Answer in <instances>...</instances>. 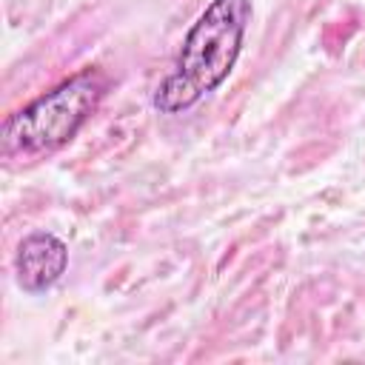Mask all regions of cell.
I'll list each match as a JSON object with an SVG mask.
<instances>
[{
    "instance_id": "1",
    "label": "cell",
    "mask_w": 365,
    "mask_h": 365,
    "mask_svg": "<svg viewBox=\"0 0 365 365\" xmlns=\"http://www.w3.org/2000/svg\"><path fill=\"white\" fill-rule=\"evenodd\" d=\"M251 14V0H211L185 31L174 68L154 88L151 106L174 117L217 91L240 60Z\"/></svg>"
},
{
    "instance_id": "2",
    "label": "cell",
    "mask_w": 365,
    "mask_h": 365,
    "mask_svg": "<svg viewBox=\"0 0 365 365\" xmlns=\"http://www.w3.org/2000/svg\"><path fill=\"white\" fill-rule=\"evenodd\" d=\"M108 91L100 68H83L29 106L11 111L0 128V157L9 165H34L68 145Z\"/></svg>"
},
{
    "instance_id": "3",
    "label": "cell",
    "mask_w": 365,
    "mask_h": 365,
    "mask_svg": "<svg viewBox=\"0 0 365 365\" xmlns=\"http://www.w3.org/2000/svg\"><path fill=\"white\" fill-rule=\"evenodd\" d=\"M68 268V245L51 231H31L14 254V279L26 294H46Z\"/></svg>"
}]
</instances>
